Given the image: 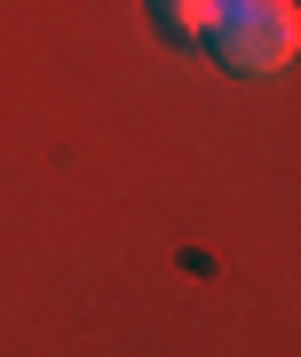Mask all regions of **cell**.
Wrapping results in <instances>:
<instances>
[{
	"label": "cell",
	"mask_w": 301,
	"mask_h": 357,
	"mask_svg": "<svg viewBox=\"0 0 301 357\" xmlns=\"http://www.w3.org/2000/svg\"><path fill=\"white\" fill-rule=\"evenodd\" d=\"M214 8H222V0H150V24L175 40V48H199L214 32Z\"/></svg>",
	"instance_id": "cell-2"
},
{
	"label": "cell",
	"mask_w": 301,
	"mask_h": 357,
	"mask_svg": "<svg viewBox=\"0 0 301 357\" xmlns=\"http://www.w3.org/2000/svg\"><path fill=\"white\" fill-rule=\"evenodd\" d=\"M206 48L222 56L230 72L270 79V72H286L301 56V8H293V0H222Z\"/></svg>",
	"instance_id": "cell-1"
}]
</instances>
